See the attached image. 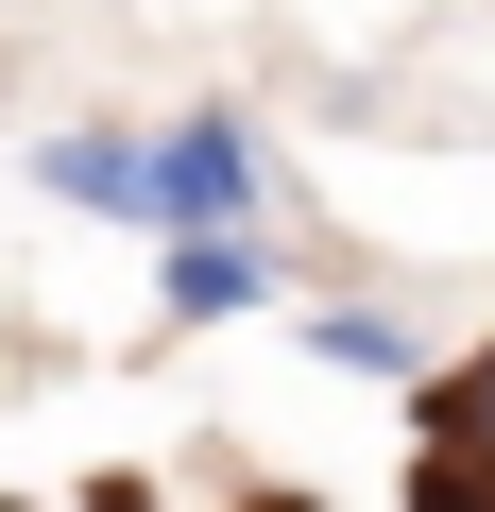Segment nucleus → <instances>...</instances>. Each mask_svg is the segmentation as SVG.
Wrapping results in <instances>:
<instances>
[{
  "label": "nucleus",
  "instance_id": "nucleus-2",
  "mask_svg": "<svg viewBox=\"0 0 495 512\" xmlns=\"http://www.w3.org/2000/svg\"><path fill=\"white\" fill-rule=\"evenodd\" d=\"M52 188H69V205H120V222H154V154H137V137H52Z\"/></svg>",
  "mask_w": 495,
  "mask_h": 512
},
{
  "label": "nucleus",
  "instance_id": "nucleus-6",
  "mask_svg": "<svg viewBox=\"0 0 495 512\" xmlns=\"http://www.w3.org/2000/svg\"><path fill=\"white\" fill-rule=\"evenodd\" d=\"M257 512H308V495H257Z\"/></svg>",
  "mask_w": 495,
  "mask_h": 512
},
{
  "label": "nucleus",
  "instance_id": "nucleus-4",
  "mask_svg": "<svg viewBox=\"0 0 495 512\" xmlns=\"http://www.w3.org/2000/svg\"><path fill=\"white\" fill-rule=\"evenodd\" d=\"M308 342H325V359H342V376H410V325H393V308H325V325H308Z\"/></svg>",
  "mask_w": 495,
  "mask_h": 512
},
{
  "label": "nucleus",
  "instance_id": "nucleus-1",
  "mask_svg": "<svg viewBox=\"0 0 495 512\" xmlns=\"http://www.w3.org/2000/svg\"><path fill=\"white\" fill-rule=\"evenodd\" d=\"M239 205H257V154H239V120H188V137H154V222L222 239Z\"/></svg>",
  "mask_w": 495,
  "mask_h": 512
},
{
  "label": "nucleus",
  "instance_id": "nucleus-3",
  "mask_svg": "<svg viewBox=\"0 0 495 512\" xmlns=\"http://www.w3.org/2000/svg\"><path fill=\"white\" fill-rule=\"evenodd\" d=\"M257 291H274V274H257L239 239H188V256H171V308H188V325H222V308H257Z\"/></svg>",
  "mask_w": 495,
  "mask_h": 512
},
{
  "label": "nucleus",
  "instance_id": "nucleus-5",
  "mask_svg": "<svg viewBox=\"0 0 495 512\" xmlns=\"http://www.w3.org/2000/svg\"><path fill=\"white\" fill-rule=\"evenodd\" d=\"M444 427H461V444H478V461H495V359H478V376H461V393H444Z\"/></svg>",
  "mask_w": 495,
  "mask_h": 512
}]
</instances>
